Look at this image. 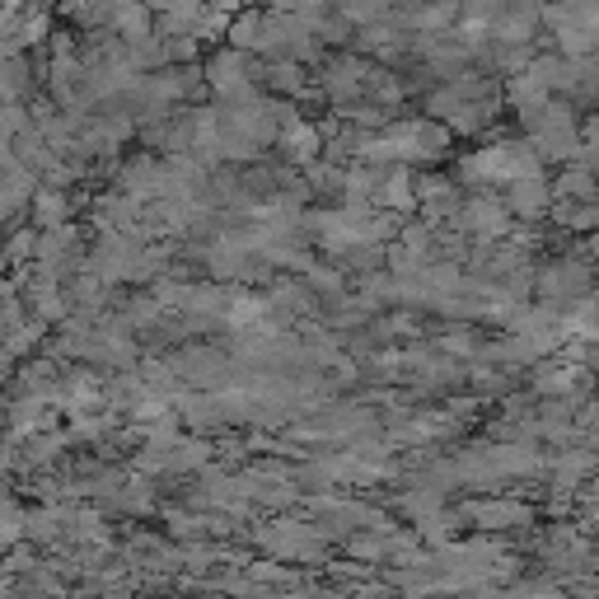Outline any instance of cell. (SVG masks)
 I'll return each mask as SVG.
<instances>
[{
	"instance_id": "6da1fadb",
	"label": "cell",
	"mask_w": 599,
	"mask_h": 599,
	"mask_svg": "<svg viewBox=\"0 0 599 599\" xmlns=\"http://www.w3.org/2000/svg\"><path fill=\"white\" fill-rule=\"evenodd\" d=\"M510 211H516V216H525V221H534V216H544L548 211V202H552V187L539 179V174H529V179H516L510 183Z\"/></svg>"
},
{
	"instance_id": "7a4b0ae2",
	"label": "cell",
	"mask_w": 599,
	"mask_h": 599,
	"mask_svg": "<svg viewBox=\"0 0 599 599\" xmlns=\"http://www.w3.org/2000/svg\"><path fill=\"white\" fill-rule=\"evenodd\" d=\"M282 126H286V132H282V145H286V160H295V164H309V160L318 155V145H324V141H318V132H314V126H309V122H295L291 113L282 118Z\"/></svg>"
},
{
	"instance_id": "3957f363",
	"label": "cell",
	"mask_w": 599,
	"mask_h": 599,
	"mask_svg": "<svg viewBox=\"0 0 599 599\" xmlns=\"http://www.w3.org/2000/svg\"><path fill=\"white\" fill-rule=\"evenodd\" d=\"M464 516H474L483 529H510V525H529V510H520L516 501H483V506H468Z\"/></svg>"
},
{
	"instance_id": "277c9868",
	"label": "cell",
	"mask_w": 599,
	"mask_h": 599,
	"mask_svg": "<svg viewBox=\"0 0 599 599\" xmlns=\"http://www.w3.org/2000/svg\"><path fill=\"white\" fill-rule=\"evenodd\" d=\"M29 206H33V221H38L33 230H57V225H67V216H71L61 187H38V197H29Z\"/></svg>"
},
{
	"instance_id": "5b68a950",
	"label": "cell",
	"mask_w": 599,
	"mask_h": 599,
	"mask_svg": "<svg viewBox=\"0 0 599 599\" xmlns=\"http://www.w3.org/2000/svg\"><path fill=\"white\" fill-rule=\"evenodd\" d=\"M468 225L487 234H506V206L501 202H474L468 206Z\"/></svg>"
},
{
	"instance_id": "8992f818",
	"label": "cell",
	"mask_w": 599,
	"mask_h": 599,
	"mask_svg": "<svg viewBox=\"0 0 599 599\" xmlns=\"http://www.w3.org/2000/svg\"><path fill=\"white\" fill-rule=\"evenodd\" d=\"M558 192L562 197H576V202H590L595 192H590V164H571L567 174L558 179Z\"/></svg>"
},
{
	"instance_id": "52a82bcc",
	"label": "cell",
	"mask_w": 599,
	"mask_h": 599,
	"mask_svg": "<svg viewBox=\"0 0 599 599\" xmlns=\"http://www.w3.org/2000/svg\"><path fill=\"white\" fill-rule=\"evenodd\" d=\"M19 534H24V516L14 506H0V548H10Z\"/></svg>"
},
{
	"instance_id": "ba28073f",
	"label": "cell",
	"mask_w": 599,
	"mask_h": 599,
	"mask_svg": "<svg viewBox=\"0 0 599 599\" xmlns=\"http://www.w3.org/2000/svg\"><path fill=\"white\" fill-rule=\"evenodd\" d=\"M126 0H90V19H113Z\"/></svg>"
},
{
	"instance_id": "9c48e42d",
	"label": "cell",
	"mask_w": 599,
	"mask_h": 599,
	"mask_svg": "<svg viewBox=\"0 0 599 599\" xmlns=\"http://www.w3.org/2000/svg\"><path fill=\"white\" fill-rule=\"evenodd\" d=\"M352 552H356V558H375V562H379V558H384V544H379V539H356Z\"/></svg>"
}]
</instances>
